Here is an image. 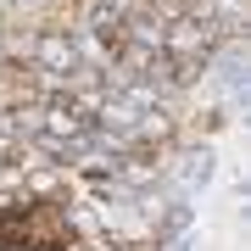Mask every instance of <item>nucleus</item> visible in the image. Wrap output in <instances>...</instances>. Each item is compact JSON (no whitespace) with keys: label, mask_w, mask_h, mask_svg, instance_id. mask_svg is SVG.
Masks as SVG:
<instances>
[{"label":"nucleus","mask_w":251,"mask_h":251,"mask_svg":"<svg viewBox=\"0 0 251 251\" xmlns=\"http://www.w3.org/2000/svg\"><path fill=\"white\" fill-rule=\"evenodd\" d=\"M212 145H201V151H190L184 156V168H179V184H184V196H196V190H206L212 184Z\"/></svg>","instance_id":"2"},{"label":"nucleus","mask_w":251,"mask_h":251,"mask_svg":"<svg viewBox=\"0 0 251 251\" xmlns=\"http://www.w3.org/2000/svg\"><path fill=\"white\" fill-rule=\"evenodd\" d=\"M162 251H196V229H184V234H173Z\"/></svg>","instance_id":"3"},{"label":"nucleus","mask_w":251,"mask_h":251,"mask_svg":"<svg viewBox=\"0 0 251 251\" xmlns=\"http://www.w3.org/2000/svg\"><path fill=\"white\" fill-rule=\"evenodd\" d=\"M190 224H196V206H190V201L179 196V201H168V212H162L156 224H151V240H156V246H168L173 234H184Z\"/></svg>","instance_id":"1"}]
</instances>
